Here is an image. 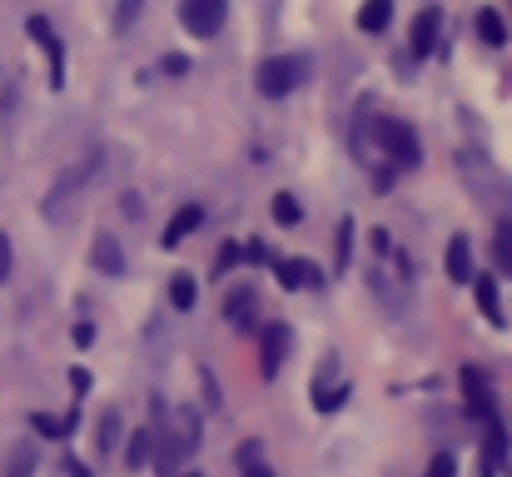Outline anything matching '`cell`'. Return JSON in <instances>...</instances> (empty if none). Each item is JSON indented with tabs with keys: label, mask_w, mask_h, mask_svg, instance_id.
<instances>
[{
	"label": "cell",
	"mask_w": 512,
	"mask_h": 477,
	"mask_svg": "<svg viewBox=\"0 0 512 477\" xmlns=\"http://www.w3.org/2000/svg\"><path fill=\"white\" fill-rule=\"evenodd\" d=\"M309 75H314V60H309V55H269V60L259 65V95L284 100V95H294Z\"/></svg>",
	"instance_id": "cell-1"
},
{
	"label": "cell",
	"mask_w": 512,
	"mask_h": 477,
	"mask_svg": "<svg viewBox=\"0 0 512 477\" xmlns=\"http://www.w3.org/2000/svg\"><path fill=\"white\" fill-rule=\"evenodd\" d=\"M100 164H105V150H90V155L80 159L75 169H65V174H60V179L50 184L45 214H50V219H60V214H65V204H70V199H75V194H80V189H85V184H90V179L100 174Z\"/></svg>",
	"instance_id": "cell-2"
},
{
	"label": "cell",
	"mask_w": 512,
	"mask_h": 477,
	"mask_svg": "<svg viewBox=\"0 0 512 477\" xmlns=\"http://www.w3.org/2000/svg\"><path fill=\"white\" fill-rule=\"evenodd\" d=\"M378 145H383V155L393 159L398 169H418V164H423L418 130H413L408 120H378Z\"/></svg>",
	"instance_id": "cell-3"
},
{
	"label": "cell",
	"mask_w": 512,
	"mask_h": 477,
	"mask_svg": "<svg viewBox=\"0 0 512 477\" xmlns=\"http://www.w3.org/2000/svg\"><path fill=\"white\" fill-rule=\"evenodd\" d=\"M229 20V0H179V25L194 40H214Z\"/></svg>",
	"instance_id": "cell-4"
},
{
	"label": "cell",
	"mask_w": 512,
	"mask_h": 477,
	"mask_svg": "<svg viewBox=\"0 0 512 477\" xmlns=\"http://www.w3.org/2000/svg\"><path fill=\"white\" fill-rule=\"evenodd\" d=\"M25 30H30V35H35V45L45 50V60H50V85L60 90V85H65V45H60L55 25H50L45 15H30V20H25Z\"/></svg>",
	"instance_id": "cell-5"
},
{
	"label": "cell",
	"mask_w": 512,
	"mask_h": 477,
	"mask_svg": "<svg viewBox=\"0 0 512 477\" xmlns=\"http://www.w3.org/2000/svg\"><path fill=\"white\" fill-rule=\"evenodd\" d=\"M284 353H289V328H284V323H269V328H264V358H259V373L274 378V373L284 368Z\"/></svg>",
	"instance_id": "cell-6"
},
{
	"label": "cell",
	"mask_w": 512,
	"mask_h": 477,
	"mask_svg": "<svg viewBox=\"0 0 512 477\" xmlns=\"http://www.w3.org/2000/svg\"><path fill=\"white\" fill-rule=\"evenodd\" d=\"M199 224H204V204H184V209H174V219L165 224V239H160V244H165V249H179Z\"/></svg>",
	"instance_id": "cell-7"
},
{
	"label": "cell",
	"mask_w": 512,
	"mask_h": 477,
	"mask_svg": "<svg viewBox=\"0 0 512 477\" xmlns=\"http://www.w3.org/2000/svg\"><path fill=\"white\" fill-rule=\"evenodd\" d=\"M184 453H194V448H189L174 428H155V463H160V473H174Z\"/></svg>",
	"instance_id": "cell-8"
},
{
	"label": "cell",
	"mask_w": 512,
	"mask_h": 477,
	"mask_svg": "<svg viewBox=\"0 0 512 477\" xmlns=\"http://www.w3.org/2000/svg\"><path fill=\"white\" fill-rule=\"evenodd\" d=\"M90 259H95V269H100V274H110V279H120V274H125V249H120V239H110V234H95Z\"/></svg>",
	"instance_id": "cell-9"
},
{
	"label": "cell",
	"mask_w": 512,
	"mask_h": 477,
	"mask_svg": "<svg viewBox=\"0 0 512 477\" xmlns=\"http://www.w3.org/2000/svg\"><path fill=\"white\" fill-rule=\"evenodd\" d=\"M279 284L284 289H319L324 279H319V269L309 259H279Z\"/></svg>",
	"instance_id": "cell-10"
},
{
	"label": "cell",
	"mask_w": 512,
	"mask_h": 477,
	"mask_svg": "<svg viewBox=\"0 0 512 477\" xmlns=\"http://www.w3.org/2000/svg\"><path fill=\"white\" fill-rule=\"evenodd\" d=\"M438 25H443V10H438V5H428V10L413 20V55H428V50H433Z\"/></svg>",
	"instance_id": "cell-11"
},
{
	"label": "cell",
	"mask_w": 512,
	"mask_h": 477,
	"mask_svg": "<svg viewBox=\"0 0 512 477\" xmlns=\"http://www.w3.org/2000/svg\"><path fill=\"white\" fill-rule=\"evenodd\" d=\"M388 20H393V0H363L358 5V30L363 35H383Z\"/></svg>",
	"instance_id": "cell-12"
},
{
	"label": "cell",
	"mask_w": 512,
	"mask_h": 477,
	"mask_svg": "<svg viewBox=\"0 0 512 477\" xmlns=\"http://www.w3.org/2000/svg\"><path fill=\"white\" fill-rule=\"evenodd\" d=\"M448 279H453V284H473V249H468L463 234L448 244Z\"/></svg>",
	"instance_id": "cell-13"
},
{
	"label": "cell",
	"mask_w": 512,
	"mask_h": 477,
	"mask_svg": "<svg viewBox=\"0 0 512 477\" xmlns=\"http://www.w3.org/2000/svg\"><path fill=\"white\" fill-rule=\"evenodd\" d=\"M125 463L140 473L145 463H155V428H140V433H130V448H125Z\"/></svg>",
	"instance_id": "cell-14"
},
{
	"label": "cell",
	"mask_w": 512,
	"mask_h": 477,
	"mask_svg": "<svg viewBox=\"0 0 512 477\" xmlns=\"http://www.w3.org/2000/svg\"><path fill=\"white\" fill-rule=\"evenodd\" d=\"M224 318H229L234 328H254V294H249V289H234V294L224 299Z\"/></svg>",
	"instance_id": "cell-15"
},
{
	"label": "cell",
	"mask_w": 512,
	"mask_h": 477,
	"mask_svg": "<svg viewBox=\"0 0 512 477\" xmlns=\"http://www.w3.org/2000/svg\"><path fill=\"white\" fill-rule=\"evenodd\" d=\"M473 294H478V309H483L488 323H508V318H503V304H498V284H493V279H478V274H473Z\"/></svg>",
	"instance_id": "cell-16"
},
{
	"label": "cell",
	"mask_w": 512,
	"mask_h": 477,
	"mask_svg": "<svg viewBox=\"0 0 512 477\" xmlns=\"http://www.w3.org/2000/svg\"><path fill=\"white\" fill-rule=\"evenodd\" d=\"M478 35H483V45H508V25H503V15L493 5L478 10Z\"/></svg>",
	"instance_id": "cell-17"
},
{
	"label": "cell",
	"mask_w": 512,
	"mask_h": 477,
	"mask_svg": "<svg viewBox=\"0 0 512 477\" xmlns=\"http://www.w3.org/2000/svg\"><path fill=\"white\" fill-rule=\"evenodd\" d=\"M35 463H40V458H35V443H15L10 458H5V477H30Z\"/></svg>",
	"instance_id": "cell-18"
},
{
	"label": "cell",
	"mask_w": 512,
	"mask_h": 477,
	"mask_svg": "<svg viewBox=\"0 0 512 477\" xmlns=\"http://www.w3.org/2000/svg\"><path fill=\"white\" fill-rule=\"evenodd\" d=\"M239 468H244V477H274V468L264 463V448L259 443H244L239 448Z\"/></svg>",
	"instance_id": "cell-19"
},
{
	"label": "cell",
	"mask_w": 512,
	"mask_h": 477,
	"mask_svg": "<svg viewBox=\"0 0 512 477\" xmlns=\"http://www.w3.org/2000/svg\"><path fill=\"white\" fill-rule=\"evenodd\" d=\"M194 299H199L194 279H189V274H174V284H170V304L174 309H179V314H189V309H194Z\"/></svg>",
	"instance_id": "cell-20"
},
{
	"label": "cell",
	"mask_w": 512,
	"mask_h": 477,
	"mask_svg": "<svg viewBox=\"0 0 512 477\" xmlns=\"http://www.w3.org/2000/svg\"><path fill=\"white\" fill-rule=\"evenodd\" d=\"M30 428H35V433H45V438H70V428H75V413H70L65 423H60V418H50V413H35V418H30Z\"/></svg>",
	"instance_id": "cell-21"
},
{
	"label": "cell",
	"mask_w": 512,
	"mask_h": 477,
	"mask_svg": "<svg viewBox=\"0 0 512 477\" xmlns=\"http://www.w3.org/2000/svg\"><path fill=\"white\" fill-rule=\"evenodd\" d=\"M174 433H179L189 448H199V413H194V408H179V413H174Z\"/></svg>",
	"instance_id": "cell-22"
},
{
	"label": "cell",
	"mask_w": 512,
	"mask_h": 477,
	"mask_svg": "<svg viewBox=\"0 0 512 477\" xmlns=\"http://www.w3.org/2000/svg\"><path fill=\"white\" fill-rule=\"evenodd\" d=\"M115 443H120V413L110 408V413L100 418V438H95V448H100V453H110Z\"/></svg>",
	"instance_id": "cell-23"
},
{
	"label": "cell",
	"mask_w": 512,
	"mask_h": 477,
	"mask_svg": "<svg viewBox=\"0 0 512 477\" xmlns=\"http://www.w3.org/2000/svg\"><path fill=\"white\" fill-rule=\"evenodd\" d=\"M274 219H279V224H299V219H304L299 199H294V194H274Z\"/></svg>",
	"instance_id": "cell-24"
},
{
	"label": "cell",
	"mask_w": 512,
	"mask_h": 477,
	"mask_svg": "<svg viewBox=\"0 0 512 477\" xmlns=\"http://www.w3.org/2000/svg\"><path fill=\"white\" fill-rule=\"evenodd\" d=\"M348 249H353V219H343L339 224V259H334V269H348Z\"/></svg>",
	"instance_id": "cell-25"
},
{
	"label": "cell",
	"mask_w": 512,
	"mask_h": 477,
	"mask_svg": "<svg viewBox=\"0 0 512 477\" xmlns=\"http://www.w3.org/2000/svg\"><path fill=\"white\" fill-rule=\"evenodd\" d=\"M498 269H508L512 274V224L498 229Z\"/></svg>",
	"instance_id": "cell-26"
},
{
	"label": "cell",
	"mask_w": 512,
	"mask_h": 477,
	"mask_svg": "<svg viewBox=\"0 0 512 477\" xmlns=\"http://www.w3.org/2000/svg\"><path fill=\"white\" fill-rule=\"evenodd\" d=\"M140 10H145V0H120V10H115V25H120V30H130Z\"/></svg>",
	"instance_id": "cell-27"
},
{
	"label": "cell",
	"mask_w": 512,
	"mask_h": 477,
	"mask_svg": "<svg viewBox=\"0 0 512 477\" xmlns=\"http://www.w3.org/2000/svg\"><path fill=\"white\" fill-rule=\"evenodd\" d=\"M458 473V463H453V453H438L433 463H428V477H453Z\"/></svg>",
	"instance_id": "cell-28"
},
{
	"label": "cell",
	"mask_w": 512,
	"mask_h": 477,
	"mask_svg": "<svg viewBox=\"0 0 512 477\" xmlns=\"http://www.w3.org/2000/svg\"><path fill=\"white\" fill-rule=\"evenodd\" d=\"M199 383H204V403H209V408H219V383H214V373H209V368H199Z\"/></svg>",
	"instance_id": "cell-29"
},
{
	"label": "cell",
	"mask_w": 512,
	"mask_h": 477,
	"mask_svg": "<svg viewBox=\"0 0 512 477\" xmlns=\"http://www.w3.org/2000/svg\"><path fill=\"white\" fill-rule=\"evenodd\" d=\"M10 264H15V254H10V234H0V284L10 279Z\"/></svg>",
	"instance_id": "cell-30"
},
{
	"label": "cell",
	"mask_w": 512,
	"mask_h": 477,
	"mask_svg": "<svg viewBox=\"0 0 512 477\" xmlns=\"http://www.w3.org/2000/svg\"><path fill=\"white\" fill-rule=\"evenodd\" d=\"M234 259H239V249H234V244H224V249H219V269H234Z\"/></svg>",
	"instance_id": "cell-31"
},
{
	"label": "cell",
	"mask_w": 512,
	"mask_h": 477,
	"mask_svg": "<svg viewBox=\"0 0 512 477\" xmlns=\"http://www.w3.org/2000/svg\"><path fill=\"white\" fill-rule=\"evenodd\" d=\"M165 70H170V75H184V70H189V60H184V55H170V60H165Z\"/></svg>",
	"instance_id": "cell-32"
},
{
	"label": "cell",
	"mask_w": 512,
	"mask_h": 477,
	"mask_svg": "<svg viewBox=\"0 0 512 477\" xmlns=\"http://www.w3.org/2000/svg\"><path fill=\"white\" fill-rule=\"evenodd\" d=\"M174 477H199V473H174Z\"/></svg>",
	"instance_id": "cell-33"
}]
</instances>
